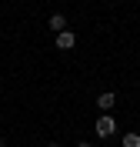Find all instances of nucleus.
Listing matches in <instances>:
<instances>
[{
    "instance_id": "obj_5",
    "label": "nucleus",
    "mask_w": 140,
    "mask_h": 147,
    "mask_svg": "<svg viewBox=\"0 0 140 147\" xmlns=\"http://www.w3.org/2000/svg\"><path fill=\"white\" fill-rule=\"evenodd\" d=\"M123 147H140V134H123Z\"/></svg>"
},
{
    "instance_id": "obj_1",
    "label": "nucleus",
    "mask_w": 140,
    "mask_h": 147,
    "mask_svg": "<svg viewBox=\"0 0 140 147\" xmlns=\"http://www.w3.org/2000/svg\"><path fill=\"white\" fill-rule=\"evenodd\" d=\"M113 134H117V120L107 117V114L97 117V137H113Z\"/></svg>"
},
{
    "instance_id": "obj_8",
    "label": "nucleus",
    "mask_w": 140,
    "mask_h": 147,
    "mask_svg": "<svg viewBox=\"0 0 140 147\" xmlns=\"http://www.w3.org/2000/svg\"><path fill=\"white\" fill-rule=\"evenodd\" d=\"M0 147H7V144H3V140H0Z\"/></svg>"
},
{
    "instance_id": "obj_6",
    "label": "nucleus",
    "mask_w": 140,
    "mask_h": 147,
    "mask_svg": "<svg viewBox=\"0 0 140 147\" xmlns=\"http://www.w3.org/2000/svg\"><path fill=\"white\" fill-rule=\"evenodd\" d=\"M77 147H93V144H90V140H77Z\"/></svg>"
},
{
    "instance_id": "obj_3",
    "label": "nucleus",
    "mask_w": 140,
    "mask_h": 147,
    "mask_svg": "<svg viewBox=\"0 0 140 147\" xmlns=\"http://www.w3.org/2000/svg\"><path fill=\"white\" fill-rule=\"evenodd\" d=\"M113 104H117V94L113 90H103V94H97V107L107 114V110H113Z\"/></svg>"
},
{
    "instance_id": "obj_2",
    "label": "nucleus",
    "mask_w": 140,
    "mask_h": 147,
    "mask_svg": "<svg viewBox=\"0 0 140 147\" xmlns=\"http://www.w3.org/2000/svg\"><path fill=\"white\" fill-rule=\"evenodd\" d=\"M54 44L60 47V50H74V47H77V34H74V30H64V34H57Z\"/></svg>"
},
{
    "instance_id": "obj_4",
    "label": "nucleus",
    "mask_w": 140,
    "mask_h": 147,
    "mask_svg": "<svg viewBox=\"0 0 140 147\" xmlns=\"http://www.w3.org/2000/svg\"><path fill=\"white\" fill-rule=\"evenodd\" d=\"M50 30H54V34H64L67 30V17L64 13H50Z\"/></svg>"
},
{
    "instance_id": "obj_7",
    "label": "nucleus",
    "mask_w": 140,
    "mask_h": 147,
    "mask_svg": "<svg viewBox=\"0 0 140 147\" xmlns=\"http://www.w3.org/2000/svg\"><path fill=\"white\" fill-rule=\"evenodd\" d=\"M47 147H64V144H47Z\"/></svg>"
}]
</instances>
